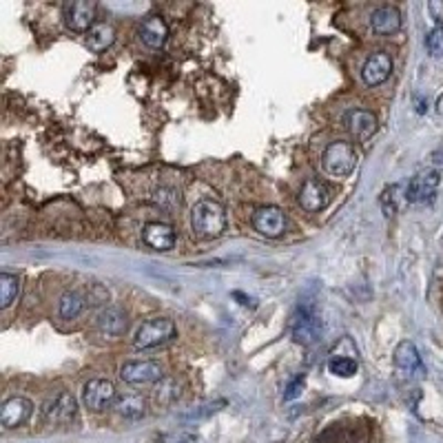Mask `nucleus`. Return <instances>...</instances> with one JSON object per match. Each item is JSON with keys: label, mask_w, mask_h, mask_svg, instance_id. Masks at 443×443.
<instances>
[{"label": "nucleus", "mask_w": 443, "mask_h": 443, "mask_svg": "<svg viewBox=\"0 0 443 443\" xmlns=\"http://www.w3.org/2000/svg\"><path fill=\"white\" fill-rule=\"evenodd\" d=\"M394 366L399 368L406 377H423L425 368L417 346L412 342H401L394 348Z\"/></svg>", "instance_id": "14"}, {"label": "nucleus", "mask_w": 443, "mask_h": 443, "mask_svg": "<svg viewBox=\"0 0 443 443\" xmlns=\"http://www.w3.org/2000/svg\"><path fill=\"white\" fill-rule=\"evenodd\" d=\"M191 226L197 237L213 239L226 231V211L218 200L204 197L191 211Z\"/></svg>", "instance_id": "1"}, {"label": "nucleus", "mask_w": 443, "mask_h": 443, "mask_svg": "<svg viewBox=\"0 0 443 443\" xmlns=\"http://www.w3.org/2000/svg\"><path fill=\"white\" fill-rule=\"evenodd\" d=\"M175 337V324L173 319L169 317H154L149 319V322H144L140 328H137L135 332V348L140 350H149V348H156V346H162L166 342H171Z\"/></svg>", "instance_id": "3"}, {"label": "nucleus", "mask_w": 443, "mask_h": 443, "mask_svg": "<svg viewBox=\"0 0 443 443\" xmlns=\"http://www.w3.org/2000/svg\"><path fill=\"white\" fill-rule=\"evenodd\" d=\"M233 297L242 299V301H239V304H242V306H249V304H251V306H253V299H247V297H244L242 293H233Z\"/></svg>", "instance_id": "31"}, {"label": "nucleus", "mask_w": 443, "mask_h": 443, "mask_svg": "<svg viewBox=\"0 0 443 443\" xmlns=\"http://www.w3.org/2000/svg\"><path fill=\"white\" fill-rule=\"evenodd\" d=\"M113 410L125 419H140L146 412V404L140 394H122L116 399Z\"/></svg>", "instance_id": "21"}, {"label": "nucleus", "mask_w": 443, "mask_h": 443, "mask_svg": "<svg viewBox=\"0 0 443 443\" xmlns=\"http://www.w3.org/2000/svg\"><path fill=\"white\" fill-rule=\"evenodd\" d=\"M344 125L346 129L353 133L355 137H368L375 133L377 129V118L373 111H366V109H350L344 116Z\"/></svg>", "instance_id": "18"}, {"label": "nucleus", "mask_w": 443, "mask_h": 443, "mask_svg": "<svg viewBox=\"0 0 443 443\" xmlns=\"http://www.w3.org/2000/svg\"><path fill=\"white\" fill-rule=\"evenodd\" d=\"M140 38L146 47L151 49H162L166 38H169V27L160 16H149L142 25H140Z\"/></svg>", "instance_id": "19"}, {"label": "nucleus", "mask_w": 443, "mask_h": 443, "mask_svg": "<svg viewBox=\"0 0 443 443\" xmlns=\"http://www.w3.org/2000/svg\"><path fill=\"white\" fill-rule=\"evenodd\" d=\"M82 308H85V297L80 293H75V290L60 297V317L63 319H75L82 313Z\"/></svg>", "instance_id": "23"}, {"label": "nucleus", "mask_w": 443, "mask_h": 443, "mask_svg": "<svg viewBox=\"0 0 443 443\" xmlns=\"http://www.w3.org/2000/svg\"><path fill=\"white\" fill-rule=\"evenodd\" d=\"M20 293V280L11 273H0V306L9 308Z\"/></svg>", "instance_id": "22"}, {"label": "nucleus", "mask_w": 443, "mask_h": 443, "mask_svg": "<svg viewBox=\"0 0 443 443\" xmlns=\"http://www.w3.org/2000/svg\"><path fill=\"white\" fill-rule=\"evenodd\" d=\"M34 412V404L27 399V397H11L3 404L0 408V423H3L7 430L11 428H18L23 425L29 417H32Z\"/></svg>", "instance_id": "13"}, {"label": "nucleus", "mask_w": 443, "mask_h": 443, "mask_svg": "<svg viewBox=\"0 0 443 443\" xmlns=\"http://www.w3.org/2000/svg\"><path fill=\"white\" fill-rule=\"evenodd\" d=\"M42 415L49 425H69L75 419V415H78V404H75L73 394L60 392L44 406Z\"/></svg>", "instance_id": "8"}, {"label": "nucleus", "mask_w": 443, "mask_h": 443, "mask_svg": "<svg viewBox=\"0 0 443 443\" xmlns=\"http://www.w3.org/2000/svg\"><path fill=\"white\" fill-rule=\"evenodd\" d=\"M65 25L71 29V32H78V34H89L91 27L96 23V3H91V0H73V3L65 5Z\"/></svg>", "instance_id": "7"}, {"label": "nucleus", "mask_w": 443, "mask_h": 443, "mask_svg": "<svg viewBox=\"0 0 443 443\" xmlns=\"http://www.w3.org/2000/svg\"><path fill=\"white\" fill-rule=\"evenodd\" d=\"M156 195H158V197H156V202H158L160 206H169V200H171L173 204L180 206V193H173V191H158Z\"/></svg>", "instance_id": "28"}, {"label": "nucleus", "mask_w": 443, "mask_h": 443, "mask_svg": "<svg viewBox=\"0 0 443 443\" xmlns=\"http://www.w3.org/2000/svg\"><path fill=\"white\" fill-rule=\"evenodd\" d=\"M116 399H118V392H116L113 381H109V379H91V381H87V384H85L82 401H85L87 408L96 410V412H102L106 408H113Z\"/></svg>", "instance_id": "5"}, {"label": "nucleus", "mask_w": 443, "mask_h": 443, "mask_svg": "<svg viewBox=\"0 0 443 443\" xmlns=\"http://www.w3.org/2000/svg\"><path fill=\"white\" fill-rule=\"evenodd\" d=\"M304 384H306V377H295L293 381H290L288 384V388H286V392H284V399L286 401H293V399H297V397L301 394V390H304Z\"/></svg>", "instance_id": "27"}, {"label": "nucleus", "mask_w": 443, "mask_h": 443, "mask_svg": "<svg viewBox=\"0 0 443 443\" xmlns=\"http://www.w3.org/2000/svg\"><path fill=\"white\" fill-rule=\"evenodd\" d=\"M441 175L439 171H423L410 180V185L406 187V200L410 204H421V202H430L437 189H439Z\"/></svg>", "instance_id": "10"}, {"label": "nucleus", "mask_w": 443, "mask_h": 443, "mask_svg": "<svg viewBox=\"0 0 443 443\" xmlns=\"http://www.w3.org/2000/svg\"><path fill=\"white\" fill-rule=\"evenodd\" d=\"M122 381H127L131 386H149V384H160L162 381V366L158 361H127L120 368Z\"/></svg>", "instance_id": "6"}, {"label": "nucleus", "mask_w": 443, "mask_h": 443, "mask_svg": "<svg viewBox=\"0 0 443 443\" xmlns=\"http://www.w3.org/2000/svg\"><path fill=\"white\" fill-rule=\"evenodd\" d=\"M253 226L266 237H282L286 233V213L280 206H262L255 211Z\"/></svg>", "instance_id": "9"}, {"label": "nucleus", "mask_w": 443, "mask_h": 443, "mask_svg": "<svg viewBox=\"0 0 443 443\" xmlns=\"http://www.w3.org/2000/svg\"><path fill=\"white\" fill-rule=\"evenodd\" d=\"M430 11L435 13V20H441V16H439V11L443 13V5H441V3H430Z\"/></svg>", "instance_id": "30"}, {"label": "nucleus", "mask_w": 443, "mask_h": 443, "mask_svg": "<svg viewBox=\"0 0 443 443\" xmlns=\"http://www.w3.org/2000/svg\"><path fill=\"white\" fill-rule=\"evenodd\" d=\"M332 200V191L326 182L317 180V177H308L306 182L301 185L299 195H297V202L299 206L306 211V213H319L324 211Z\"/></svg>", "instance_id": "4"}, {"label": "nucleus", "mask_w": 443, "mask_h": 443, "mask_svg": "<svg viewBox=\"0 0 443 443\" xmlns=\"http://www.w3.org/2000/svg\"><path fill=\"white\" fill-rule=\"evenodd\" d=\"M182 443H206V441H204V439H200V437H191V439L182 441Z\"/></svg>", "instance_id": "32"}, {"label": "nucleus", "mask_w": 443, "mask_h": 443, "mask_svg": "<svg viewBox=\"0 0 443 443\" xmlns=\"http://www.w3.org/2000/svg\"><path fill=\"white\" fill-rule=\"evenodd\" d=\"M357 160H359L357 149L350 142L337 140V142H330L326 146L324 156H322V169L330 177H348L355 171Z\"/></svg>", "instance_id": "2"}, {"label": "nucleus", "mask_w": 443, "mask_h": 443, "mask_svg": "<svg viewBox=\"0 0 443 443\" xmlns=\"http://www.w3.org/2000/svg\"><path fill=\"white\" fill-rule=\"evenodd\" d=\"M180 397V388H175V381L173 379H162L158 388H156V399L162 404H171Z\"/></svg>", "instance_id": "26"}, {"label": "nucleus", "mask_w": 443, "mask_h": 443, "mask_svg": "<svg viewBox=\"0 0 443 443\" xmlns=\"http://www.w3.org/2000/svg\"><path fill=\"white\" fill-rule=\"evenodd\" d=\"M142 237L146 242V247H151L154 251H171L175 247L173 226L164 222H149L142 231Z\"/></svg>", "instance_id": "17"}, {"label": "nucleus", "mask_w": 443, "mask_h": 443, "mask_svg": "<svg viewBox=\"0 0 443 443\" xmlns=\"http://www.w3.org/2000/svg\"><path fill=\"white\" fill-rule=\"evenodd\" d=\"M392 73V58L388 51H377L373 54L368 60H366V65L361 69V78L368 87H377L381 82H386Z\"/></svg>", "instance_id": "12"}, {"label": "nucleus", "mask_w": 443, "mask_h": 443, "mask_svg": "<svg viewBox=\"0 0 443 443\" xmlns=\"http://www.w3.org/2000/svg\"><path fill=\"white\" fill-rule=\"evenodd\" d=\"M370 27L373 32L379 36H390L401 29V13L394 5H381L373 11L370 16Z\"/></svg>", "instance_id": "16"}, {"label": "nucleus", "mask_w": 443, "mask_h": 443, "mask_svg": "<svg viewBox=\"0 0 443 443\" xmlns=\"http://www.w3.org/2000/svg\"><path fill=\"white\" fill-rule=\"evenodd\" d=\"M116 40V29L109 23H96L87 34V47L91 51H104L109 49Z\"/></svg>", "instance_id": "20"}, {"label": "nucleus", "mask_w": 443, "mask_h": 443, "mask_svg": "<svg viewBox=\"0 0 443 443\" xmlns=\"http://www.w3.org/2000/svg\"><path fill=\"white\" fill-rule=\"evenodd\" d=\"M293 337L297 344L301 346H313L315 342L322 339V324L315 317V313L311 308H299V313L295 315L293 322Z\"/></svg>", "instance_id": "11"}, {"label": "nucleus", "mask_w": 443, "mask_h": 443, "mask_svg": "<svg viewBox=\"0 0 443 443\" xmlns=\"http://www.w3.org/2000/svg\"><path fill=\"white\" fill-rule=\"evenodd\" d=\"M104 301H109V293H106L102 286L96 284L89 293V304H104Z\"/></svg>", "instance_id": "29"}, {"label": "nucleus", "mask_w": 443, "mask_h": 443, "mask_svg": "<svg viewBox=\"0 0 443 443\" xmlns=\"http://www.w3.org/2000/svg\"><path fill=\"white\" fill-rule=\"evenodd\" d=\"M328 370L335 375V377H342V379H348V377H355L357 370H359V363L355 359L350 357H332L328 361Z\"/></svg>", "instance_id": "24"}, {"label": "nucleus", "mask_w": 443, "mask_h": 443, "mask_svg": "<svg viewBox=\"0 0 443 443\" xmlns=\"http://www.w3.org/2000/svg\"><path fill=\"white\" fill-rule=\"evenodd\" d=\"M425 49L432 58L443 56V25H437L432 32L425 36Z\"/></svg>", "instance_id": "25"}, {"label": "nucleus", "mask_w": 443, "mask_h": 443, "mask_svg": "<svg viewBox=\"0 0 443 443\" xmlns=\"http://www.w3.org/2000/svg\"><path fill=\"white\" fill-rule=\"evenodd\" d=\"M96 326L100 330V335L104 337H120V335L127 332V313L120 306H106L104 311H100V315L96 317Z\"/></svg>", "instance_id": "15"}]
</instances>
